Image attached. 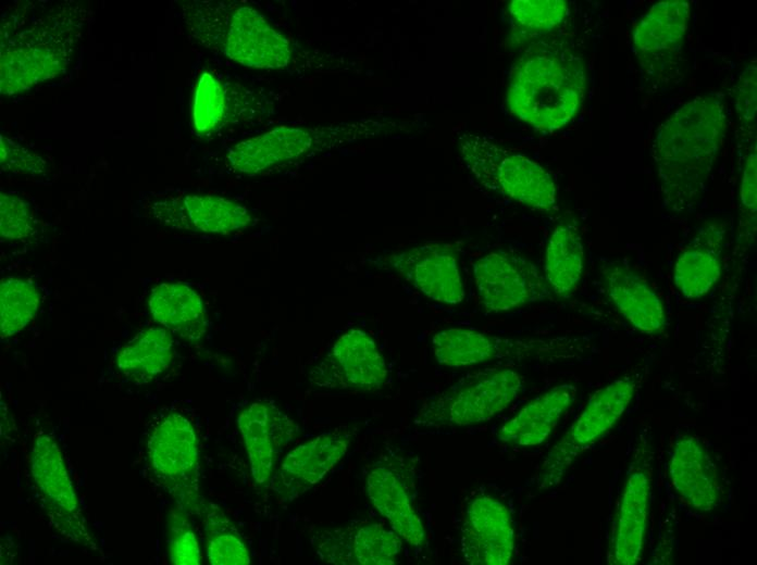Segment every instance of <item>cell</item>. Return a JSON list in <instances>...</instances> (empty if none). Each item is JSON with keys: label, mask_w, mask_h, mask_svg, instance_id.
Here are the masks:
<instances>
[{"label": "cell", "mask_w": 757, "mask_h": 565, "mask_svg": "<svg viewBox=\"0 0 757 565\" xmlns=\"http://www.w3.org/2000/svg\"><path fill=\"white\" fill-rule=\"evenodd\" d=\"M728 126L724 104L703 95L682 104L658 127L651 147L662 202L687 212L706 189Z\"/></svg>", "instance_id": "obj_3"}, {"label": "cell", "mask_w": 757, "mask_h": 565, "mask_svg": "<svg viewBox=\"0 0 757 565\" xmlns=\"http://www.w3.org/2000/svg\"><path fill=\"white\" fill-rule=\"evenodd\" d=\"M174 356L171 331L148 328L135 336L117 354L116 366L127 378L146 382L165 372Z\"/></svg>", "instance_id": "obj_30"}, {"label": "cell", "mask_w": 757, "mask_h": 565, "mask_svg": "<svg viewBox=\"0 0 757 565\" xmlns=\"http://www.w3.org/2000/svg\"><path fill=\"white\" fill-rule=\"evenodd\" d=\"M584 269V246L573 218L562 219L550 234L545 252L544 278L558 298L572 296Z\"/></svg>", "instance_id": "obj_29"}, {"label": "cell", "mask_w": 757, "mask_h": 565, "mask_svg": "<svg viewBox=\"0 0 757 565\" xmlns=\"http://www.w3.org/2000/svg\"><path fill=\"white\" fill-rule=\"evenodd\" d=\"M691 5L684 0L654 3L632 32V47L643 74L661 78L681 55Z\"/></svg>", "instance_id": "obj_17"}, {"label": "cell", "mask_w": 757, "mask_h": 565, "mask_svg": "<svg viewBox=\"0 0 757 565\" xmlns=\"http://www.w3.org/2000/svg\"><path fill=\"white\" fill-rule=\"evenodd\" d=\"M518 42L538 39L566 20L569 5L564 0H514L508 5Z\"/></svg>", "instance_id": "obj_32"}, {"label": "cell", "mask_w": 757, "mask_h": 565, "mask_svg": "<svg viewBox=\"0 0 757 565\" xmlns=\"http://www.w3.org/2000/svg\"><path fill=\"white\" fill-rule=\"evenodd\" d=\"M523 390V377L514 369L476 371L430 398L419 410L414 424L427 429L482 424L506 410Z\"/></svg>", "instance_id": "obj_8"}, {"label": "cell", "mask_w": 757, "mask_h": 565, "mask_svg": "<svg viewBox=\"0 0 757 565\" xmlns=\"http://www.w3.org/2000/svg\"><path fill=\"white\" fill-rule=\"evenodd\" d=\"M388 371L375 341L361 329L344 332L310 369L309 382L322 390L374 391Z\"/></svg>", "instance_id": "obj_16"}, {"label": "cell", "mask_w": 757, "mask_h": 565, "mask_svg": "<svg viewBox=\"0 0 757 565\" xmlns=\"http://www.w3.org/2000/svg\"><path fill=\"white\" fill-rule=\"evenodd\" d=\"M88 18L76 1H15L1 14L0 90L14 96L64 74Z\"/></svg>", "instance_id": "obj_1"}, {"label": "cell", "mask_w": 757, "mask_h": 565, "mask_svg": "<svg viewBox=\"0 0 757 565\" xmlns=\"http://www.w3.org/2000/svg\"><path fill=\"white\" fill-rule=\"evenodd\" d=\"M458 151L466 167L486 189L539 212L556 210V184L538 163L470 133L459 136Z\"/></svg>", "instance_id": "obj_7"}, {"label": "cell", "mask_w": 757, "mask_h": 565, "mask_svg": "<svg viewBox=\"0 0 757 565\" xmlns=\"http://www.w3.org/2000/svg\"><path fill=\"white\" fill-rule=\"evenodd\" d=\"M414 463L406 455L389 452L370 466L365 487L369 500L408 544L421 548L426 532L415 506Z\"/></svg>", "instance_id": "obj_13"}, {"label": "cell", "mask_w": 757, "mask_h": 565, "mask_svg": "<svg viewBox=\"0 0 757 565\" xmlns=\"http://www.w3.org/2000/svg\"><path fill=\"white\" fill-rule=\"evenodd\" d=\"M40 293L29 280L5 278L0 284V336L12 337L22 331L36 316Z\"/></svg>", "instance_id": "obj_33"}, {"label": "cell", "mask_w": 757, "mask_h": 565, "mask_svg": "<svg viewBox=\"0 0 757 565\" xmlns=\"http://www.w3.org/2000/svg\"><path fill=\"white\" fill-rule=\"evenodd\" d=\"M277 106L273 91L204 71L194 91L191 124L196 134L209 137L233 126L264 122L276 113Z\"/></svg>", "instance_id": "obj_11"}, {"label": "cell", "mask_w": 757, "mask_h": 565, "mask_svg": "<svg viewBox=\"0 0 757 565\" xmlns=\"http://www.w3.org/2000/svg\"><path fill=\"white\" fill-rule=\"evenodd\" d=\"M384 264L435 302L455 305L464 299L459 254L452 243L409 248L387 256Z\"/></svg>", "instance_id": "obj_20"}, {"label": "cell", "mask_w": 757, "mask_h": 565, "mask_svg": "<svg viewBox=\"0 0 757 565\" xmlns=\"http://www.w3.org/2000/svg\"><path fill=\"white\" fill-rule=\"evenodd\" d=\"M582 56L566 42L538 40L514 63L506 95L509 111L541 131L566 126L585 96Z\"/></svg>", "instance_id": "obj_4"}, {"label": "cell", "mask_w": 757, "mask_h": 565, "mask_svg": "<svg viewBox=\"0 0 757 565\" xmlns=\"http://www.w3.org/2000/svg\"><path fill=\"white\" fill-rule=\"evenodd\" d=\"M636 386L633 376H625L590 397L582 412L545 456L537 477L539 490L557 487L576 459L613 428L629 407Z\"/></svg>", "instance_id": "obj_10"}, {"label": "cell", "mask_w": 757, "mask_h": 565, "mask_svg": "<svg viewBox=\"0 0 757 565\" xmlns=\"http://www.w3.org/2000/svg\"><path fill=\"white\" fill-rule=\"evenodd\" d=\"M757 215V155L754 145L744 159L740 186V223L737 246L746 252L752 248L756 235Z\"/></svg>", "instance_id": "obj_34"}, {"label": "cell", "mask_w": 757, "mask_h": 565, "mask_svg": "<svg viewBox=\"0 0 757 565\" xmlns=\"http://www.w3.org/2000/svg\"><path fill=\"white\" fill-rule=\"evenodd\" d=\"M578 388L572 384L556 386L528 402L499 429V441L512 447L543 443L575 401Z\"/></svg>", "instance_id": "obj_27"}, {"label": "cell", "mask_w": 757, "mask_h": 565, "mask_svg": "<svg viewBox=\"0 0 757 565\" xmlns=\"http://www.w3.org/2000/svg\"><path fill=\"white\" fill-rule=\"evenodd\" d=\"M201 520L204 525L207 557L210 564H250L249 551L241 533L221 507L208 501Z\"/></svg>", "instance_id": "obj_31"}, {"label": "cell", "mask_w": 757, "mask_h": 565, "mask_svg": "<svg viewBox=\"0 0 757 565\" xmlns=\"http://www.w3.org/2000/svg\"><path fill=\"white\" fill-rule=\"evenodd\" d=\"M653 453L638 440L629 464L608 551V563L637 564L643 554L651 493Z\"/></svg>", "instance_id": "obj_15"}, {"label": "cell", "mask_w": 757, "mask_h": 565, "mask_svg": "<svg viewBox=\"0 0 757 565\" xmlns=\"http://www.w3.org/2000/svg\"><path fill=\"white\" fill-rule=\"evenodd\" d=\"M735 111L745 133L755 136L756 130V60L742 72L735 86Z\"/></svg>", "instance_id": "obj_38"}, {"label": "cell", "mask_w": 757, "mask_h": 565, "mask_svg": "<svg viewBox=\"0 0 757 565\" xmlns=\"http://www.w3.org/2000/svg\"><path fill=\"white\" fill-rule=\"evenodd\" d=\"M353 436V428H339L288 452L266 486L277 502H293L319 484L347 453Z\"/></svg>", "instance_id": "obj_18"}, {"label": "cell", "mask_w": 757, "mask_h": 565, "mask_svg": "<svg viewBox=\"0 0 757 565\" xmlns=\"http://www.w3.org/2000/svg\"><path fill=\"white\" fill-rule=\"evenodd\" d=\"M181 16L190 39L247 67L302 74L334 65L333 55L291 40L241 2L187 1L182 4Z\"/></svg>", "instance_id": "obj_2"}, {"label": "cell", "mask_w": 757, "mask_h": 565, "mask_svg": "<svg viewBox=\"0 0 757 565\" xmlns=\"http://www.w3.org/2000/svg\"><path fill=\"white\" fill-rule=\"evenodd\" d=\"M251 476L259 487H266L287 448L299 435L298 425L276 405L253 402L237 417Z\"/></svg>", "instance_id": "obj_23"}, {"label": "cell", "mask_w": 757, "mask_h": 565, "mask_svg": "<svg viewBox=\"0 0 757 565\" xmlns=\"http://www.w3.org/2000/svg\"><path fill=\"white\" fill-rule=\"evenodd\" d=\"M402 541L393 529L380 523L323 527L310 537L318 557L334 565L396 564Z\"/></svg>", "instance_id": "obj_19"}, {"label": "cell", "mask_w": 757, "mask_h": 565, "mask_svg": "<svg viewBox=\"0 0 757 565\" xmlns=\"http://www.w3.org/2000/svg\"><path fill=\"white\" fill-rule=\"evenodd\" d=\"M30 473L51 527L65 540L90 551H98L97 543L87 528L60 448L45 431L38 432L34 439Z\"/></svg>", "instance_id": "obj_12"}, {"label": "cell", "mask_w": 757, "mask_h": 565, "mask_svg": "<svg viewBox=\"0 0 757 565\" xmlns=\"http://www.w3.org/2000/svg\"><path fill=\"white\" fill-rule=\"evenodd\" d=\"M147 448L162 489L177 507L201 519L208 501L200 489L198 440L189 419L179 413L167 414L154 427Z\"/></svg>", "instance_id": "obj_9"}, {"label": "cell", "mask_w": 757, "mask_h": 565, "mask_svg": "<svg viewBox=\"0 0 757 565\" xmlns=\"http://www.w3.org/2000/svg\"><path fill=\"white\" fill-rule=\"evenodd\" d=\"M148 307L156 322L185 340L198 341L207 332L208 322L202 300L186 284L157 285L149 296Z\"/></svg>", "instance_id": "obj_28"}, {"label": "cell", "mask_w": 757, "mask_h": 565, "mask_svg": "<svg viewBox=\"0 0 757 565\" xmlns=\"http://www.w3.org/2000/svg\"><path fill=\"white\" fill-rule=\"evenodd\" d=\"M39 230V222L32 205L23 198L1 191L0 237L4 241H23L33 238Z\"/></svg>", "instance_id": "obj_35"}, {"label": "cell", "mask_w": 757, "mask_h": 565, "mask_svg": "<svg viewBox=\"0 0 757 565\" xmlns=\"http://www.w3.org/2000/svg\"><path fill=\"white\" fill-rule=\"evenodd\" d=\"M516 539L507 506L491 494H476L469 501L460 529V552L470 565H507L514 553Z\"/></svg>", "instance_id": "obj_22"}, {"label": "cell", "mask_w": 757, "mask_h": 565, "mask_svg": "<svg viewBox=\"0 0 757 565\" xmlns=\"http://www.w3.org/2000/svg\"><path fill=\"white\" fill-rule=\"evenodd\" d=\"M591 344L586 336L507 337L470 328L444 329L432 339L436 361L448 367L579 360L590 351Z\"/></svg>", "instance_id": "obj_6"}, {"label": "cell", "mask_w": 757, "mask_h": 565, "mask_svg": "<svg viewBox=\"0 0 757 565\" xmlns=\"http://www.w3.org/2000/svg\"><path fill=\"white\" fill-rule=\"evenodd\" d=\"M0 165L2 172L11 174L41 176L50 171L45 158L4 135H0Z\"/></svg>", "instance_id": "obj_37"}, {"label": "cell", "mask_w": 757, "mask_h": 565, "mask_svg": "<svg viewBox=\"0 0 757 565\" xmlns=\"http://www.w3.org/2000/svg\"><path fill=\"white\" fill-rule=\"evenodd\" d=\"M727 229L722 223L704 226L675 259L673 282L686 299H700L722 275Z\"/></svg>", "instance_id": "obj_26"}, {"label": "cell", "mask_w": 757, "mask_h": 565, "mask_svg": "<svg viewBox=\"0 0 757 565\" xmlns=\"http://www.w3.org/2000/svg\"><path fill=\"white\" fill-rule=\"evenodd\" d=\"M189 515L175 506L170 512L169 551L170 562L174 565H199L200 548L188 519Z\"/></svg>", "instance_id": "obj_36"}, {"label": "cell", "mask_w": 757, "mask_h": 565, "mask_svg": "<svg viewBox=\"0 0 757 565\" xmlns=\"http://www.w3.org/2000/svg\"><path fill=\"white\" fill-rule=\"evenodd\" d=\"M600 276L606 296L634 328L646 335L663 332V304L642 275L621 262H608L601 265Z\"/></svg>", "instance_id": "obj_25"}, {"label": "cell", "mask_w": 757, "mask_h": 565, "mask_svg": "<svg viewBox=\"0 0 757 565\" xmlns=\"http://www.w3.org/2000/svg\"><path fill=\"white\" fill-rule=\"evenodd\" d=\"M396 127V122L388 118H364L317 126H280L229 147L225 151L223 164L234 175H261Z\"/></svg>", "instance_id": "obj_5"}, {"label": "cell", "mask_w": 757, "mask_h": 565, "mask_svg": "<svg viewBox=\"0 0 757 565\" xmlns=\"http://www.w3.org/2000/svg\"><path fill=\"white\" fill-rule=\"evenodd\" d=\"M669 476L677 494L700 512L716 510L722 501L718 468L704 443L693 435L677 438L669 461Z\"/></svg>", "instance_id": "obj_24"}, {"label": "cell", "mask_w": 757, "mask_h": 565, "mask_svg": "<svg viewBox=\"0 0 757 565\" xmlns=\"http://www.w3.org/2000/svg\"><path fill=\"white\" fill-rule=\"evenodd\" d=\"M474 282L488 313L508 312L550 299L549 287L537 266L523 256L489 252L473 264Z\"/></svg>", "instance_id": "obj_14"}, {"label": "cell", "mask_w": 757, "mask_h": 565, "mask_svg": "<svg viewBox=\"0 0 757 565\" xmlns=\"http://www.w3.org/2000/svg\"><path fill=\"white\" fill-rule=\"evenodd\" d=\"M150 215L172 229L228 235L253 226L257 218L231 199L200 193L166 196L150 204Z\"/></svg>", "instance_id": "obj_21"}]
</instances>
